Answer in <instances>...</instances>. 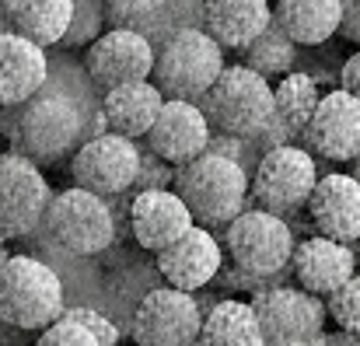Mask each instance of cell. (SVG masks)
Here are the masks:
<instances>
[{
	"label": "cell",
	"mask_w": 360,
	"mask_h": 346,
	"mask_svg": "<svg viewBox=\"0 0 360 346\" xmlns=\"http://www.w3.org/2000/svg\"><path fill=\"white\" fill-rule=\"evenodd\" d=\"M290 273L301 290H308L315 297H329L357 273V252H354V245L315 234V238H304L294 245Z\"/></svg>",
	"instance_id": "19"
},
{
	"label": "cell",
	"mask_w": 360,
	"mask_h": 346,
	"mask_svg": "<svg viewBox=\"0 0 360 346\" xmlns=\"http://www.w3.org/2000/svg\"><path fill=\"white\" fill-rule=\"evenodd\" d=\"M319 98H322L319 81H315L311 74H297V70H290V74L280 77L276 88H273V115H276L290 133L301 136V129H304L308 119L315 115Z\"/></svg>",
	"instance_id": "27"
},
{
	"label": "cell",
	"mask_w": 360,
	"mask_h": 346,
	"mask_svg": "<svg viewBox=\"0 0 360 346\" xmlns=\"http://www.w3.org/2000/svg\"><path fill=\"white\" fill-rule=\"evenodd\" d=\"M63 280L35 255L0 259V322L39 333L63 315Z\"/></svg>",
	"instance_id": "3"
},
{
	"label": "cell",
	"mask_w": 360,
	"mask_h": 346,
	"mask_svg": "<svg viewBox=\"0 0 360 346\" xmlns=\"http://www.w3.org/2000/svg\"><path fill=\"white\" fill-rule=\"evenodd\" d=\"M98 91L88 81V74L70 60H49L46 84L18 105L14 119V140L18 154L56 165L60 158H70L88 136H95L102 113H98Z\"/></svg>",
	"instance_id": "1"
},
{
	"label": "cell",
	"mask_w": 360,
	"mask_h": 346,
	"mask_svg": "<svg viewBox=\"0 0 360 346\" xmlns=\"http://www.w3.org/2000/svg\"><path fill=\"white\" fill-rule=\"evenodd\" d=\"M179 28H203V0H168L161 14L143 28V35L158 46Z\"/></svg>",
	"instance_id": "28"
},
{
	"label": "cell",
	"mask_w": 360,
	"mask_h": 346,
	"mask_svg": "<svg viewBox=\"0 0 360 346\" xmlns=\"http://www.w3.org/2000/svg\"><path fill=\"white\" fill-rule=\"evenodd\" d=\"M273 21V0H203V32L228 53H241Z\"/></svg>",
	"instance_id": "21"
},
{
	"label": "cell",
	"mask_w": 360,
	"mask_h": 346,
	"mask_svg": "<svg viewBox=\"0 0 360 346\" xmlns=\"http://www.w3.org/2000/svg\"><path fill=\"white\" fill-rule=\"evenodd\" d=\"M308 214L322 238H333L343 245L360 241V182L350 172L319 175L308 196Z\"/></svg>",
	"instance_id": "18"
},
{
	"label": "cell",
	"mask_w": 360,
	"mask_h": 346,
	"mask_svg": "<svg viewBox=\"0 0 360 346\" xmlns=\"http://www.w3.org/2000/svg\"><path fill=\"white\" fill-rule=\"evenodd\" d=\"M35 346H102L98 336L74 315V308H63V315L56 322H49L46 329H39Z\"/></svg>",
	"instance_id": "31"
},
{
	"label": "cell",
	"mask_w": 360,
	"mask_h": 346,
	"mask_svg": "<svg viewBox=\"0 0 360 346\" xmlns=\"http://www.w3.org/2000/svg\"><path fill=\"white\" fill-rule=\"evenodd\" d=\"M0 14L11 32L49 49L63 42L70 28L74 0H0Z\"/></svg>",
	"instance_id": "23"
},
{
	"label": "cell",
	"mask_w": 360,
	"mask_h": 346,
	"mask_svg": "<svg viewBox=\"0 0 360 346\" xmlns=\"http://www.w3.org/2000/svg\"><path fill=\"white\" fill-rule=\"evenodd\" d=\"M42 228L49 241L70 255H98L116 241V217L109 200L70 186L56 196H49V207L42 214Z\"/></svg>",
	"instance_id": "8"
},
{
	"label": "cell",
	"mask_w": 360,
	"mask_h": 346,
	"mask_svg": "<svg viewBox=\"0 0 360 346\" xmlns=\"http://www.w3.org/2000/svg\"><path fill=\"white\" fill-rule=\"evenodd\" d=\"M311 343L315 346H360V333H343V329H336V333L315 336Z\"/></svg>",
	"instance_id": "36"
},
{
	"label": "cell",
	"mask_w": 360,
	"mask_h": 346,
	"mask_svg": "<svg viewBox=\"0 0 360 346\" xmlns=\"http://www.w3.org/2000/svg\"><path fill=\"white\" fill-rule=\"evenodd\" d=\"M350 175H354V179H357V182H360V154H357V158H354V161H350Z\"/></svg>",
	"instance_id": "37"
},
{
	"label": "cell",
	"mask_w": 360,
	"mask_h": 346,
	"mask_svg": "<svg viewBox=\"0 0 360 346\" xmlns=\"http://www.w3.org/2000/svg\"><path fill=\"white\" fill-rule=\"evenodd\" d=\"M315 182H319V158L301 143H280L259 154L248 179V196L255 200L259 210L287 217L308 207Z\"/></svg>",
	"instance_id": "7"
},
{
	"label": "cell",
	"mask_w": 360,
	"mask_h": 346,
	"mask_svg": "<svg viewBox=\"0 0 360 346\" xmlns=\"http://www.w3.org/2000/svg\"><path fill=\"white\" fill-rule=\"evenodd\" d=\"M340 0H273V21L297 46H322L340 32Z\"/></svg>",
	"instance_id": "24"
},
{
	"label": "cell",
	"mask_w": 360,
	"mask_h": 346,
	"mask_svg": "<svg viewBox=\"0 0 360 346\" xmlns=\"http://www.w3.org/2000/svg\"><path fill=\"white\" fill-rule=\"evenodd\" d=\"M252 140L238 136H210V147L193 158L189 165H179L172 175V189L189 207L193 221L203 228H228L248 200V165L241 161V150H248Z\"/></svg>",
	"instance_id": "2"
},
{
	"label": "cell",
	"mask_w": 360,
	"mask_h": 346,
	"mask_svg": "<svg viewBox=\"0 0 360 346\" xmlns=\"http://www.w3.org/2000/svg\"><path fill=\"white\" fill-rule=\"evenodd\" d=\"M200 346H266L259 319L248 301L224 297L203 315Z\"/></svg>",
	"instance_id": "25"
},
{
	"label": "cell",
	"mask_w": 360,
	"mask_h": 346,
	"mask_svg": "<svg viewBox=\"0 0 360 346\" xmlns=\"http://www.w3.org/2000/svg\"><path fill=\"white\" fill-rule=\"evenodd\" d=\"M105 7L102 0H74V14H70V28L63 35V49H77V46H91L102 32H105Z\"/></svg>",
	"instance_id": "29"
},
{
	"label": "cell",
	"mask_w": 360,
	"mask_h": 346,
	"mask_svg": "<svg viewBox=\"0 0 360 346\" xmlns=\"http://www.w3.org/2000/svg\"><path fill=\"white\" fill-rule=\"evenodd\" d=\"M200 329H203V312L196 297L165 283L140 297L129 336L136 346H196Z\"/></svg>",
	"instance_id": "10"
},
{
	"label": "cell",
	"mask_w": 360,
	"mask_h": 346,
	"mask_svg": "<svg viewBox=\"0 0 360 346\" xmlns=\"http://www.w3.org/2000/svg\"><path fill=\"white\" fill-rule=\"evenodd\" d=\"M210 136H214V129L200 109V102L165 98L161 113L143 140L154 158H161L168 168H179V165H189L193 158H200L210 147Z\"/></svg>",
	"instance_id": "16"
},
{
	"label": "cell",
	"mask_w": 360,
	"mask_h": 346,
	"mask_svg": "<svg viewBox=\"0 0 360 346\" xmlns=\"http://www.w3.org/2000/svg\"><path fill=\"white\" fill-rule=\"evenodd\" d=\"M49 182L25 154H0V238H21L42 224Z\"/></svg>",
	"instance_id": "13"
},
{
	"label": "cell",
	"mask_w": 360,
	"mask_h": 346,
	"mask_svg": "<svg viewBox=\"0 0 360 346\" xmlns=\"http://www.w3.org/2000/svg\"><path fill=\"white\" fill-rule=\"evenodd\" d=\"M241 63L273 84V77L280 81V77H287L297 67V42L276 21H269V28L255 42H248L241 49Z\"/></svg>",
	"instance_id": "26"
},
{
	"label": "cell",
	"mask_w": 360,
	"mask_h": 346,
	"mask_svg": "<svg viewBox=\"0 0 360 346\" xmlns=\"http://www.w3.org/2000/svg\"><path fill=\"white\" fill-rule=\"evenodd\" d=\"M154 42L136 28H105L84 53V74L95 91H109L133 81H150Z\"/></svg>",
	"instance_id": "12"
},
{
	"label": "cell",
	"mask_w": 360,
	"mask_h": 346,
	"mask_svg": "<svg viewBox=\"0 0 360 346\" xmlns=\"http://www.w3.org/2000/svg\"><path fill=\"white\" fill-rule=\"evenodd\" d=\"M269 346H315V343H304V340H294V343H269Z\"/></svg>",
	"instance_id": "38"
},
{
	"label": "cell",
	"mask_w": 360,
	"mask_h": 346,
	"mask_svg": "<svg viewBox=\"0 0 360 346\" xmlns=\"http://www.w3.org/2000/svg\"><path fill=\"white\" fill-rule=\"evenodd\" d=\"M224 67V49L203 28H179L154 46L150 81L165 98L200 102Z\"/></svg>",
	"instance_id": "4"
},
{
	"label": "cell",
	"mask_w": 360,
	"mask_h": 346,
	"mask_svg": "<svg viewBox=\"0 0 360 346\" xmlns=\"http://www.w3.org/2000/svg\"><path fill=\"white\" fill-rule=\"evenodd\" d=\"M158 259V273L168 287L175 290H203L207 283H214L224 269V245L217 241V234L203 224H193L179 241H172L168 248L154 252Z\"/></svg>",
	"instance_id": "15"
},
{
	"label": "cell",
	"mask_w": 360,
	"mask_h": 346,
	"mask_svg": "<svg viewBox=\"0 0 360 346\" xmlns=\"http://www.w3.org/2000/svg\"><path fill=\"white\" fill-rule=\"evenodd\" d=\"M126 221H129L133 241L147 252L168 248L196 224L175 189H136V196L129 200Z\"/></svg>",
	"instance_id": "17"
},
{
	"label": "cell",
	"mask_w": 360,
	"mask_h": 346,
	"mask_svg": "<svg viewBox=\"0 0 360 346\" xmlns=\"http://www.w3.org/2000/svg\"><path fill=\"white\" fill-rule=\"evenodd\" d=\"M74 315L98 336V343L102 346H116L120 343V329H116V322L109 319V315H102V312H95V308H74Z\"/></svg>",
	"instance_id": "33"
},
{
	"label": "cell",
	"mask_w": 360,
	"mask_h": 346,
	"mask_svg": "<svg viewBox=\"0 0 360 346\" xmlns=\"http://www.w3.org/2000/svg\"><path fill=\"white\" fill-rule=\"evenodd\" d=\"M252 312L259 319L262 340L269 343H311L326 333V301L301 287H262L252 294Z\"/></svg>",
	"instance_id": "11"
},
{
	"label": "cell",
	"mask_w": 360,
	"mask_h": 346,
	"mask_svg": "<svg viewBox=\"0 0 360 346\" xmlns=\"http://www.w3.org/2000/svg\"><path fill=\"white\" fill-rule=\"evenodd\" d=\"M165 105V95L158 91L154 81H133L102 91L98 113H102V129L120 133L126 140H143L154 126V119Z\"/></svg>",
	"instance_id": "22"
},
{
	"label": "cell",
	"mask_w": 360,
	"mask_h": 346,
	"mask_svg": "<svg viewBox=\"0 0 360 346\" xmlns=\"http://www.w3.org/2000/svg\"><path fill=\"white\" fill-rule=\"evenodd\" d=\"M301 147L322 161L350 165L360 154V98L336 88L326 91L315 105V115L301 129Z\"/></svg>",
	"instance_id": "14"
},
{
	"label": "cell",
	"mask_w": 360,
	"mask_h": 346,
	"mask_svg": "<svg viewBox=\"0 0 360 346\" xmlns=\"http://www.w3.org/2000/svg\"><path fill=\"white\" fill-rule=\"evenodd\" d=\"M340 7H343V18H340L336 35H343V39L360 46V0H340Z\"/></svg>",
	"instance_id": "34"
},
{
	"label": "cell",
	"mask_w": 360,
	"mask_h": 346,
	"mask_svg": "<svg viewBox=\"0 0 360 346\" xmlns=\"http://www.w3.org/2000/svg\"><path fill=\"white\" fill-rule=\"evenodd\" d=\"M200 109L214 133L255 140L273 119V84L245 63H231L200 98Z\"/></svg>",
	"instance_id": "5"
},
{
	"label": "cell",
	"mask_w": 360,
	"mask_h": 346,
	"mask_svg": "<svg viewBox=\"0 0 360 346\" xmlns=\"http://www.w3.org/2000/svg\"><path fill=\"white\" fill-rule=\"evenodd\" d=\"M326 315L343 333H360V273H354L340 290L326 297Z\"/></svg>",
	"instance_id": "32"
},
{
	"label": "cell",
	"mask_w": 360,
	"mask_h": 346,
	"mask_svg": "<svg viewBox=\"0 0 360 346\" xmlns=\"http://www.w3.org/2000/svg\"><path fill=\"white\" fill-rule=\"evenodd\" d=\"M340 88L360 98V49L343 63V70H340Z\"/></svg>",
	"instance_id": "35"
},
{
	"label": "cell",
	"mask_w": 360,
	"mask_h": 346,
	"mask_svg": "<svg viewBox=\"0 0 360 346\" xmlns=\"http://www.w3.org/2000/svg\"><path fill=\"white\" fill-rule=\"evenodd\" d=\"M224 252L231 255L235 269L245 283H269L283 269H290L294 255V231L283 217L248 207L224 228Z\"/></svg>",
	"instance_id": "6"
},
{
	"label": "cell",
	"mask_w": 360,
	"mask_h": 346,
	"mask_svg": "<svg viewBox=\"0 0 360 346\" xmlns=\"http://www.w3.org/2000/svg\"><path fill=\"white\" fill-rule=\"evenodd\" d=\"M140 161H143V150L136 140H126L120 133L102 129V133L88 136L70 154V175H74V186H81L102 200H112L136 186Z\"/></svg>",
	"instance_id": "9"
},
{
	"label": "cell",
	"mask_w": 360,
	"mask_h": 346,
	"mask_svg": "<svg viewBox=\"0 0 360 346\" xmlns=\"http://www.w3.org/2000/svg\"><path fill=\"white\" fill-rule=\"evenodd\" d=\"M49 77V53L18 32H0V109H18Z\"/></svg>",
	"instance_id": "20"
},
{
	"label": "cell",
	"mask_w": 360,
	"mask_h": 346,
	"mask_svg": "<svg viewBox=\"0 0 360 346\" xmlns=\"http://www.w3.org/2000/svg\"><path fill=\"white\" fill-rule=\"evenodd\" d=\"M168 0H102L109 28H136L143 32Z\"/></svg>",
	"instance_id": "30"
}]
</instances>
